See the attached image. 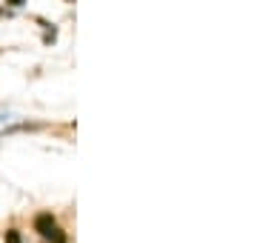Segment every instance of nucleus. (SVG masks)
<instances>
[{
  "instance_id": "3",
  "label": "nucleus",
  "mask_w": 257,
  "mask_h": 243,
  "mask_svg": "<svg viewBox=\"0 0 257 243\" xmlns=\"http://www.w3.org/2000/svg\"><path fill=\"white\" fill-rule=\"evenodd\" d=\"M3 117H6V114H0V120H3Z\"/></svg>"
},
{
  "instance_id": "1",
  "label": "nucleus",
  "mask_w": 257,
  "mask_h": 243,
  "mask_svg": "<svg viewBox=\"0 0 257 243\" xmlns=\"http://www.w3.org/2000/svg\"><path fill=\"white\" fill-rule=\"evenodd\" d=\"M35 229L40 232V237H43L46 243H66L63 229L57 226V220L52 215H37L35 217Z\"/></svg>"
},
{
  "instance_id": "2",
  "label": "nucleus",
  "mask_w": 257,
  "mask_h": 243,
  "mask_svg": "<svg viewBox=\"0 0 257 243\" xmlns=\"http://www.w3.org/2000/svg\"><path fill=\"white\" fill-rule=\"evenodd\" d=\"M6 243H23V237H20L18 229H9V232H6Z\"/></svg>"
}]
</instances>
